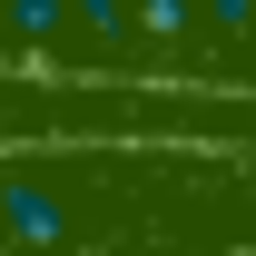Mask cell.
Masks as SVG:
<instances>
[{"mask_svg": "<svg viewBox=\"0 0 256 256\" xmlns=\"http://www.w3.org/2000/svg\"><path fill=\"white\" fill-rule=\"evenodd\" d=\"M118 138H138V98L128 89L0 69V148H118Z\"/></svg>", "mask_w": 256, "mask_h": 256, "instance_id": "1", "label": "cell"}]
</instances>
